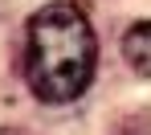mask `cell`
Returning a JSON list of instances; mask_svg holds the SVG:
<instances>
[{
    "label": "cell",
    "instance_id": "6da1fadb",
    "mask_svg": "<svg viewBox=\"0 0 151 135\" xmlns=\"http://www.w3.org/2000/svg\"><path fill=\"white\" fill-rule=\"evenodd\" d=\"M98 66V37L86 12L70 0H53L29 17V49H25V78L29 90L49 103H74L94 82Z\"/></svg>",
    "mask_w": 151,
    "mask_h": 135
},
{
    "label": "cell",
    "instance_id": "7a4b0ae2",
    "mask_svg": "<svg viewBox=\"0 0 151 135\" xmlns=\"http://www.w3.org/2000/svg\"><path fill=\"white\" fill-rule=\"evenodd\" d=\"M123 57H127V66H131L135 74L151 78V21H139V25L127 29V37H123Z\"/></svg>",
    "mask_w": 151,
    "mask_h": 135
}]
</instances>
